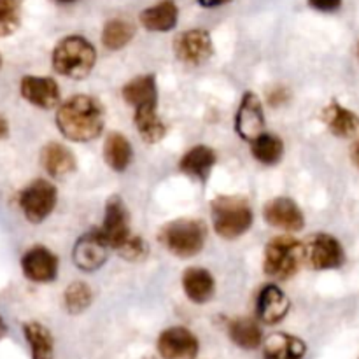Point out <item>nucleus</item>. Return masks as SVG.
I'll return each mask as SVG.
<instances>
[{
  "instance_id": "nucleus-8",
  "label": "nucleus",
  "mask_w": 359,
  "mask_h": 359,
  "mask_svg": "<svg viewBox=\"0 0 359 359\" xmlns=\"http://www.w3.org/2000/svg\"><path fill=\"white\" fill-rule=\"evenodd\" d=\"M98 230H100L102 237L107 242L109 248L114 249V251H118V249L132 237L128 209H126L121 196L112 195L111 198L105 202L104 224H102V228H98Z\"/></svg>"
},
{
  "instance_id": "nucleus-33",
  "label": "nucleus",
  "mask_w": 359,
  "mask_h": 359,
  "mask_svg": "<svg viewBox=\"0 0 359 359\" xmlns=\"http://www.w3.org/2000/svg\"><path fill=\"white\" fill-rule=\"evenodd\" d=\"M309 6L319 13H335L342 7V0H309Z\"/></svg>"
},
{
  "instance_id": "nucleus-22",
  "label": "nucleus",
  "mask_w": 359,
  "mask_h": 359,
  "mask_svg": "<svg viewBox=\"0 0 359 359\" xmlns=\"http://www.w3.org/2000/svg\"><path fill=\"white\" fill-rule=\"evenodd\" d=\"M179 9L174 0H161L140 13L139 20L146 30L168 32L177 25Z\"/></svg>"
},
{
  "instance_id": "nucleus-13",
  "label": "nucleus",
  "mask_w": 359,
  "mask_h": 359,
  "mask_svg": "<svg viewBox=\"0 0 359 359\" xmlns=\"http://www.w3.org/2000/svg\"><path fill=\"white\" fill-rule=\"evenodd\" d=\"M21 270L32 283H51L58 276V258L46 245H34L21 258Z\"/></svg>"
},
{
  "instance_id": "nucleus-26",
  "label": "nucleus",
  "mask_w": 359,
  "mask_h": 359,
  "mask_svg": "<svg viewBox=\"0 0 359 359\" xmlns=\"http://www.w3.org/2000/svg\"><path fill=\"white\" fill-rule=\"evenodd\" d=\"M121 95L133 107L149 104V102H158L156 77L153 74H144V76L133 77L132 81H128L123 86Z\"/></svg>"
},
{
  "instance_id": "nucleus-21",
  "label": "nucleus",
  "mask_w": 359,
  "mask_h": 359,
  "mask_svg": "<svg viewBox=\"0 0 359 359\" xmlns=\"http://www.w3.org/2000/svg\"><path fill=\"white\" fill-rule=\"evenodd\" d=\"M307 344L290 333H273L263 344V359H304Z\"/></svg>"
},
{
  "instance_id": "nucleus-29",
  "label": "nucleus",
  "mask_w": 359,
  "mask_h": 359,
  "mask_svg": "<svg viewBox=\"0 0 359 359\" xmlns=\"http://www.w3.org/2000/svg\"><path fill=\"white\" fill-rule=\"evenodd\" d=\"M133 35H135L133 23H130L128 20H121V18H114L104 25L102 44L111 51H118V49H123L126 44H130Z\"/></svg>"
},
{
  "instance_id": "nucleus-4",
  "label": "nucleus",
  "mask_w": 359,
  "mask_h": 359,
  "mask_svg": "<svg viewBox=\"0 0 359 359\" xmlns=\"http://www.w3.org/2000/svg\"><path fill=\"white\" fill-rule=\"evenodd\" d=\"M305 265V245L291 235H279L266 244L263 270L269 277L287 280Z\"/></svg>"
},
{
  "instance_id": "nucleus-5",
  "label": "nucleus",
  "mask_w": 359,
  "mask_h": 359,
  "mask_svg": "<svg viewBox=\"0 0 359 359\" xmlns=\"http://www.w3.org/2000/svg\"><path fill=\"white\" fill-rule=\"evenodd\" d=\"M158 241L170 255L177 258H193L200 255L207 242V226L202 219L170 221L158 233Z\"/></svg>"
},
{
  "instance_id": "nucleus-23",
  "label": "nucleus",
  "mask_w": 359,
  "mask_h": 359,
  "mask_svg": "<svg viewBox=\"0 0 359 359\" xmlns=\"http://www.w3.org/2000/svg\"><path fill=\"white\" fill-rule=\"evenodd\" d=\"M321 118L323 121L326 123L330 132H332L335 137H340V139H347V137H351L359 126L358 116L354 114L351 109L340 105L337 100L330 102L328 107L323 109Z\"/></svg>"
},
{
  "instance_id": "nucleus-27",
  "label": "nucleus",
  "mask_w": 359,
  "mask_h": 359,
  "mask_svg": "<svg viewBox=\"0 0 359 359\" xmlns=\"http://www.w3.org/2000/svg\"><path fill=\"white\" fill-rule=\"evenodd\" d=\"M25 339L30 347L32 359H53L55 354V340L51 332L37 321H28L23 326Z\"/></svg>"
},
{
  "instance_id": "nucleus-35",
  "label": "nucleus",
  "mask_w": 359,
  "mask_h": 359,
  "mask_svg": "<svg viewBox=\"0 0 359 359\" xmlns=\"http://www.w3.org/2000/svg\"><path fill=\"white\" fill-rule=\"evenodd\" d=\"M198 2L202 7H209V9H212V7L224 6V4L231 2V0H198Z\"/></svg>"
},
{
  "instance_id": "nucleus-19",
  "label": "nucleus",
  "mask_w": 359,
  "mask_h": 359,
  "mask_svg": "<svg viewBox=\"0 0 359 359\" xmlns=\"http://www.w3.org/2000/svg\"><path fill=\"white\" fill-rule=\"evenodd\" d=\"M133 125L139 132L140 139L147 144H156L167 133V126L158 116V102H149V104L133 107Z\"/></svg>"
},
{
  "instance_id": "nucleus-37",
  "label": "nucleus",
  "mask_w": 359,
  "mask_h": 359,
  "mask_svg": "<svg viewBox=\"0 0 359 359\" xmlns=\"http://www.w3.org/2000/svg\"><path fill=\"white\" fill-rule=\"evenodd\" d=\"M6 335H7V326L6 323H4V319L0 318V340H2Z\"/></svg>"
},
{
  "instance_id": "nucleus-15",
  "label": "nucleus",
  "mask_w": 359,
  "mask_h": 359,
  "mask_svg": "<svg viewBox=\"0 0 359 359\" xmlns=\"http://www.w3.org/2000/svg\"><path fill=\"white\" fill-rule=\"evenodd\" d=\"M291 302L277 284H266L262 287L256 300V318L263 325H277L290 314Z\"/></svg>"
},
{
  "instance_id": "nucleus-11",
  "label": "nucleus",
  "mask_w": 359,
  "mask_h": 359,
  "mask_svg": "<svg viewBox=\"0 0 359 359\" xmlns=\"http://www.w3.org/2000/svg\"><path fill=\"white\" fill-rule=\"evenodd\" d=\"M156 349L163 359H195L200 344L188 328L172 326L160 333Z\"/></svg>"
},
{
  "instance_id": "nucleus-30",
  "label": "nucleus",
  "mask_w": 359,
  "mask_h": 359,
  "mask_svg": "<svg viewBox=\"0 0 359 359\" xmlns=\"http://www.w3.org/2000/svg\"><path fill=\"white\" fill-rule=\"evenodd\" d=\"M63 302H65L67 312L77 316L90 309L91 302H93V290L83 280H76L65 290Z\"/></svg>"
},
{
  "instance_id": "nucleus-17",
  "label": "nucleus",
  "mask_w": 359,
  "mask_h": 359,
  "mask_svg": "<svg viewBox=\"0 0 359 359\" xmlns=\"http://www.w3.org/2000/svg\"><path fill=\"white\" fill-rule=\"evenodd\" d=\"M217 161V154L209 146H195L184 153L179 161V170L195 181L205 182Z\"/></svg>"
},
{
  "instance_id": "nucleus-14",
  "label": "nucleus",
  "mask_w": 359,
  "mask_h": 359,
  "mask_svg": "<svg viewBox=\"0 0 359 359\" xmlns=\"http://www.w3.org/2000/svg\"><path fill=\"white\" fill-rule=\"evenodd\" d=\"M265 221L273 228L286 231H300L305 226V216L298 203L287 196H277L266 202L263 209Z\"/></svg>"
},
{
  "instance_id": "nucleus-25",
  "label": "nucleus",
  "mask_w": 359,
  "mask_h": 359,
  "mask_svg": "<svg viewBox=\"0 0 359 359\" xmlns=\"http://www.w3.org/2000/svg\"><path fill=\"white\" fill-rule=\"evenodd\" d=\"M228 335L230 340L241 349L255 351L263 344V333L258 321L251 318L231 319L228 325Z\"/></svg>"
},
{
  "instance_id": "nucleus-38",
  "label": "nucleus",
  "mask_w": 359,
  "mask_h": 359,
  "mask_svg": "<svg viewBox=\"0 0 359 359\" xmlns=\"http://www.w3.org/2000/svg\"><path fill=\"white\" fill-rule=\"evenodd\" d=\"M58 2H62V4H72V2H77V0H58Z\"/></svg>"
},
{
  "instance_id": "nucleus-2",
  "label": "nucleus",
  "mask_w": 359,
  "mask_h": 359,
  "mask_svg": "<svg viewBox=\"0 0 359 359\" xmlns=\"http://www.w3.org/2000/svg\"><path fill=\"white\" fill-rule=\"evenodd\" d=\"M51 63L55 72L60 76L84 79L90 76L97 63V49L88 39L81 35H69L55 46Z\"/></svg>"
},
{
  "instance_id": "nucleus-39",
  "label": "nucleus",
  "mask_w": 359,
  "mask_h": 359,
  "mask_svg": "<svg viewBox=\"0 0 359 359\" xmlns=\"http://www.w3.org/2000/svg\"><path fill=\"white\" fill-rule=\"evenodd\" d=\"M0 67H2V56H0Z\"/></svg>"
},
{
  "instance_id": "nucleus-28",
  "label": "nucleus",
  "mask_w": 359,
  "mask_h": 359,
  "mask_svg": "<svg viewBox=\"0 0 359 359\" xmlns=\"http://www.w3.org/2000/svg\"><path fill=\"white\" fill-rule=\"evenodd\" d=\"M252 156L259 161L262 165H277L284 156V142L280 137L273 135V133H265L256 137L251 142Z\"/></svg>"
},
{
  "instance_id": "nucleus-16",
  "label": "nucleus",
  "mask_w": 359,
  "mask_h": 359,
  "mask_svg": "<svg viewBox=\"0 0 359 359\" xmlns=\"http://www.w3.org/2000/svg\"><path fill=\"white\" fill-rule=\"evenodd\" d=\"M21 97L41 109H55L60 104V86L53 77L25 76L20 83Z\"/></svg>"
},
{
  "instance_id": "nucleus-32",
  "label": "nucleus",
  "mask_w": 359,
  "mask_h": 359,
  "mask_svg": "<svg viewBox=\"0 0 359 359\" xmlns=\"http://www.w3.org/2000/svg\"><path fill=\"white\" fill-rule=\"evenodd\" d=\"M118 252L121 258H125L126 262H142V259L147 258L149 251H147V244L142 237L139 235H133L118 249Z\"/></svg>"
},
{
  "instance_id": "nucleus-40",
  "label": "nucleus",
  "mask_w": 359,
  "mask_h": 359,
  "mask_svg": "<svg viewBox=\"0 0 359 359\" xmlns=\"http://www.w3.org/2000/svg\"><path fill=\"white\" fill-rule=\"evenodd\" d=\"M358 56H359V44H358Z\"/></svg>"
},
{
  "instance_id": "nucleus-20",
  "label": "nucleus",
  "mask_w": 359,
  "mask_h": 359,
  "mask_svg": "<svg viewBox=\"0 0 359 359\" xmlns=\"http://www.w3.org/2000/svg\"><path fill=\"white\" fill-rule=\"evenodd\" d=\"M182 290H184L188 300H191L193 304H207L214 297L216 280L209 270L191 266L182 273Z\"/></svg>"
},
{
  "instance_id": "nucleus-10",
  "label": "nucleus",
  "mask_w": 359,
  "mask_h": 359,
  "mask_svg": "<svg viewBox=\"0 0 359 359\" xmlns=\"http://www.w3.org/2000/svg\"><path fill=\"white\" fill-rule=\"evenodd\" d=\"M265 128V112L262 100L255 91H245L235 114V130L245 142H252Z\"/></svg>"
},
{
  "instance_id": "nucleus-24",
  "label": "nucleus",
  "mask_w": 359,
  "mask_h": 359,
  "mask_svg": "<svg viewBox=\"0 0 359 359\" xmlns=\"http://www.w3.org/2000/svg\"><path fill=\"white\" fill-rule=\"evenodd\" d=\"M133 149L130 140L123 133L111 132L104 142V160L114 172H125L132 163Z\"/></svg>"
},
{
  "instance_id": "nucleus-3",
  "label": "nucleus",
  "mask_w": 359,
  "mask_h": 359,
  "mask_svg": "<svg viewBox=\"0 0 359 359\" xmlns=\"http://www.w3.org/2000/svg\"><path fill=\"white\" fill-rule=\"evenodd\" d=\"M210 219L221 238L235 241L252 226V209L242 196L219 195L210 202Z\"/></svg>"
},
{
  "instance_id": "nucleus-34",
  "label": "nucleus",
  "mask_w": 359,
  "mask_h": 359,
  "mask_svg": "<svg viewBox=\"0 0 359 359\" xmlns=\"http://www.w3.org/2000/svg\"><path fill=\"white\" fill-rule=\"evenodd\" d=\"M7 135H9V123H7V119L0 114V142L6 140Z\"/></svg>"
},
{
  "instance_id": "nucleus-12",
  "label": "nucleus",
  "mask_w": 359,
  "mask_h": 359,
  "mask_svg": "<svg viewBox=\"0 0 359 359\" xmlns=\"http://www.w3.org/2000/svg\"><path fill=\"white\" fill-rule=\"evenodd\" d=\"M109 245L102 237L100 230H91L77 238L72 251L74 265L83 272H95L100 269L109 256Z\"/></svg>"
},
{
  "instance_id": "nucleus-18",
  "label": "nucleus",
  "mask_w": 359,
  "mask_h": 359,
  "mask_svg": "<svg viewBox=\"0 0 359 359\" xmlns=\"http://www.w3.org/2000/svg\"><path fill=\"white\" fill-rule=\"evenodd\" d=\"M41 165L48 175L62 179L76 170L77 160L72 151L63 144L48 142L41 151Z\"/></svg>"
},
{
  "instance_id": "nucleus-31",
  "label": "nucleus",
  "mask_w": 359,
  "mask_h": 359,
  "mask_svg": "<svg viewBox=\"0 0 359 359\" xmlns=\"http://www.w3.org/2000/svg\"><path fill=\"white\" fill-rule=\"evenodd\" d=\"M20 0H0V37L13 35L20 28Z\"/></svg>"
},
{
  "instance_id": "nucleus-6",
  "label": "nucleus",
  "mask_w": 359,
  "mask_h": 359,
  "mask_svg": "<svg viewBox=\"0 0 359 359\" xmlns=\"http://www.w3.org/2000/svg\"><path fill=\"white\" fill-rule=\"evenodd\" d=\"M58 202V189L46 179H35L20 193V207L32 224L48 219Z\"/></svg>"
},
{
  "instance_id": "nucleus-36",
  "label": "nucleus",
  "mask_w": 359,
  "mask_h": 359,
  "mask_svg": "<svg viewBox=\"0 0 359 359\" xmlns=\"http://www.w3.org/2000/svg\"><path fill=\"white\" fill-rule=\"evenodd\" d=\"M351 160H353V163L359 168V140H356V142L353 144V147H351Z\"/></svg>"
},
{
  "instance_id": "nucleus-9",
  "label": "nucleus",
  "mask_w": 359,
  "mask_h": 359,
  "mask_svg": "<svg viewBox=\"0 0 359 359\" xmlns=\"http://www.w3.org/2000/svg\"><path fill=\"white\" fill-rule=\"evenodd\" d=\"M174 53L177 60H181L186 65H202L214 55L212 37L209 32L202 28L181 32L174 39Z\"/></svg>"
},
{
  "instance_id": "nucleus-7",
  "label": "nucleus",
  "mask_w": 359,
  "mask_h": 359,
  "mask_svg": "<svg viewBox=\"0 0 359 359\" xmlns=\"http://www.w3.org/2000/svg\"><path fill=\"white\" fill-rule=\"evenodd\" d=\"M305 263L314 270H335L346 262V252L342 244L333 235H312L305 242Z\"/></svg>"
},
{
  "instance_id": "nucleus-1",
  "label": "nucleus",
  "mask_w": 359,
  "mask_h": 359,
  "mask_svg": "<svg viewBox=\"0 0 359 359\" xmlns=\"http://www.w3.org/2000/svg\"><path fill=\"white\" fill-rule=\"evenodd\" d=\"M56 126L72 142L95 140L105 125V111L100 100L91 95H74L56 111Z\"/></svg>"
}]
</instances>
